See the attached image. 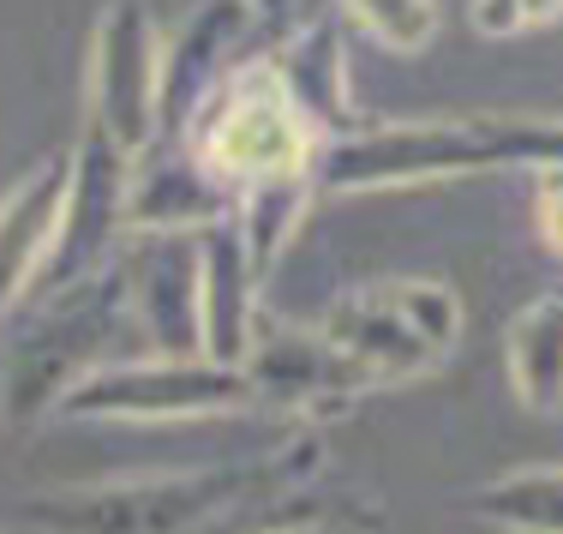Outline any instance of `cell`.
I'll return each instance as SVG.
<instances>
[{"mask_svg":"<svg viewBox=\"0 0 563 534\" xmlns=\"http://www.w3.org/2000/svg\"><path fill=\"white\" fill-rule=\"evenodd\" d=\"M498 168H563V115H432V120H360L324 144L318 193H390L498 175Z\"/></svg>","mask_w":563,"mask_h":534,"instance_id":"6da1fadb","label":"cell"},{"mask_svg":"<svg viewBox=\"0 0 563 534\" xmlns=\"http://www.w3.org/2000/svg\"><path fill=\"white\" fill-rule=\"evenodd\" d=\"M306 462H312L306 450H276V457H252V462H198V469L90 480V487L24 499V516L43 534H198L217 516L288 487Z\"/></svg>","mask_w":563,"mask_h":534,"instance_id":"7a4b0ae2","label":"cell"},{"mask_svg":"<svg viewBox=\"0 0 563 534\" xmlns=\"http://www.w3.org/2000/svg\"><path fill=\"white\" fill-rule=\"evenodd\" d=\"M180 144L240 198L252 186H288V181L318 186V156H324L330 139L294 102L276 61L258 55L210 85V97L186 120Z\"/></svg>","mask_w":563,"mask_h":534,"instance_id":"3957f363","label":"cell"},{"mask_svg":"<svg viewBox=\"0 0 563 534\" xmlns=\"http://www.w3.org/2000/svg\"><path fill=\"white\" fill-rule=\"evenodd\" d=\"M132 325V288L126 271H97L73 288L36 295L31 318L7 337L0 355V415L7 426H36L60 415L73 384H85L97 367H109V349Z\"/></svg>","mask_w":563,"mask_h":534,"instance_id":"277c9868","label":"cell"},{"mask_svg":"<svg viewBox=\"0 0 563 534\" xmlns=\"http://www.w3.org/2000/svg\"><path fill=\"white\" fill-rule=\"evenodd\" d=\"M312 325L372 396L444 367L462 342L467 313L444 276H372L342 288Z\"/></svg>","mask_w":563,"mask_h":534,"instance_id":"5b68a950","label":"cell"},{"mask_svg":"<svg viewBox=\"0 0 563 534\" xmlns=\"http://www.w3.org/2000/svg\"><path fill=\"white\" fill-rule=\"evenodd\" d=\"M258 408L252 379L228 360L198 349H156L139 360H109L60 403V421H109V426H180Z\"/></svg>","mask_w":563,"mask_h":534,"instance_id":"8992f818","label":"cell"},{"mask_svg":"<svg viewBox=\"0 0 563 534\" xmlns=\"http://www.w3.org/2000/svg\"><path fill=\"white\" fill-rule=\"evenodd\" d=\"M102 139L139 163L163 139V36L144 0H109L90 36V115Z\"/></svg>","mask_w":563,"mask_h":534,"instance_id":"52a82bcc","label":"cell"},{"mask_svg":"<svg viewBox=\"0 0 563 534\" xmlns=\"http://www.w3.org/2000/svg\"><path fill=\"white\" fill-rule=\"evenodd\" d=\"M126 175H132V156L114 139H102L97 127H85V139L73 144V186H66L60 235L36 295H55V288H73L85 276L109 271L114 240L126 235Z\"/></svg>","mask_w":563,"mask_h":534,"instance_id":"ba28073f","label":"cell"},{"mask_svg":"<svg viewBox=\"0 0 563 534\" xmlns=\"http://www.w3.org/2000/svg\"><path fill=\"white\" fill-rule=\"evenodd\" d=\"M240 372L252 379L258 408H282L294 421H336L342 408H354L366 396L360 379L342 367V355L318 337V325H300V318L264 313Z\"/></svg>","mask_w":563,"mask_h":534,"instance_id":"9c48e42d","label":"cell"},{"mask_svg":"<svg viewBox=\"0 0 563 534\" xmlns=\"http://www.w3.org/2000/svg\"><path fill=\"white\" fill-rule=\"evenodd\" d=\"M258 295H264V276L252 264L234 217L192 235V349L198 355L240 367L252 349V330L264 318Z\"/></svg>","mask_w":563,"mask_h":534,"instance_id":"30bf717a","label":"cell"},{"mask_svg":"<svg viewBox=\"0 0 563 534\" xmlns=\"http://www.w3.org/2000/svg\"><path fill=\"white\" fill-rule=\"evenodd\" d=\"M234 217V193L198 163L186 144L156 139L126 175V235L192 240Z\"/></svg>","mask_w":563,"mask_h":534,"instance_id":"8fae6325","label":"cell"},{"mask_svg":"<svg viewBox=\"0 0 563 534\" xmlns=\"http://www.w3.org/2000/svg\"><path fill=\"white\" fill-rule=\"evenodd\" d=\"M66 186H73V151H48L31 175L0 193V318H12L43 283L60 235Z\"/></svg>","mask_w":563,"mask_h":534,"instance_id":"7c38bea8","label":"cell"},{"mask_svg":"<svg viewBox=\"0 0 563 534\" xmlns=\"http://www.w3.org/2000/svg\"><path fill=\"white\" fill-rule=\"evenodd\" d=\"M271 61H276V73L288 78L294 102L318 120L324 139H342V132L360 127L354 97H347V61H342V24L336 19H318V24H306L300 36L276 43Z\"/></svg>","mask_w":563,"mask_h":534,"instance_id":"4fadbf2b","label":"cell"},{"mask_svg":"<svg viewBox=\"0 0 563 534\" xmlns=\"http://www.w3.org/2000/svg\"><path fill=\"white\" fill-rule=\"evenodd\" d=\"M504 372L509 396L528 415H563V288L528 301L504 330Z\"/></svg>","mask_w":563,"mask_h":534,"instance_id":"5bb4252c","label":"cell"},{"mask_svg":"<svg viewBox=\"0 0 563 534\" xmlns=\"http://www.w3.org/2000/svg\"><path fill=\"white\" fill-rule=\"evenodd\" d=\"M462 511L498 534H563V462L504 469L462 492Z\"/></svg>","mask_w":563,"mask_h":534,"instance_id":"9a60e30c","label":"cell"},{"mask_svg":"<svg viewBox=\"0 0 563 534\" xmlns=\"http://www.w3.org/2000/svg\"><path fill=\"white\" fill-rule=\"evenodd\" d=\"M318 186L312 181H288V186H252V193L234 198V222H240V240H246L252 264H258V276L276 271V259L288 252L294 229H300V217L312 210Z\"/></svg>","mask_w":563,"mask_h":534,"instance_id":"2e32d148","label":"cell"},{"mask_svg":"<svg viewBox=\"0 0 563 534\" xmlns=\"http://www.w3.org/2000/svg\"><path fill=\"white\" fill-rule=\"evenodd\" d=\"M342 12L396 55H413L438 36V0H342Z\"/></svg>","mask_w":563,"mask_h":534,"instance_id":"e0dca14e","label":"cell"},{"mask_svg":"<svg viewBox=\"0 0 563 534\" xmlns=\"http://www.w3.org/2000/svg\"><path fill=\"white\" fill-rule=\"evenodd\" d=\"M563 12V0H474V31L479 36H521V31H540Z\"/></svg>","mask_w":563,"mask_h":534,"instance_id":"ac0fdd59","label":"cell"},{"mask_svg":"<svg viewBox=\"0 0 563 534\" xmlns=\"http://www.w3.org/2000/svg\"><path fill=\"white\" fill-rule=\"evenodd\" d=\"M533 222H540V240L563 259V168H545L533 186Z\"/></svg>","mask_w":563,"mask_h":534,"instance_id":"d6986e66","label":"cell"},{"mask_svg":"<svg viewBox=\"0 0 563 534\" xmlns=\"http://www.w3.org/2000/svg\"><path fill=\"white\" fill-rule=\"evenodd\" d=\"M264 534H378V528L347 523V516H306V523H276V528H264Z\"/></svg>","mask_w":563,"mask_h":534,"instance_id":"ffe728a7","label":"cell"},{"mask_svg":"<svg viewBox=\"0 0 563 534\" xmlns=\"http://www.w3.org/2000/svg\"><path fill=\"white\" fill-rule=\"evenodd\" d=\"M240 7H246V12H258V19H264V24H276V31L294 19V0H240Z\"/></svg>","mask_w":563,"mask_h":534,"instance_id":"44dd1931","label":"cell"}]
</instances>
